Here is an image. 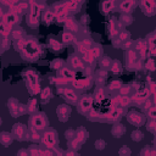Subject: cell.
Returning a JSON list of instances; mask_svg holds the SVG:
<instances>
[{"instance_id":"obj_1","label":"cell","mask_w":156,"mask_h":156,"mask_svg":"<svg viewBox=\"0 0 156 156\" xmlns=\"http://www.w3.org/2000/svg\"><path fill=\"white\" fill-rule=\"evenodd\" d=\"M55 134L54 133H46L45 135H44V141H45V144L48 146H53L54 143H55Z\"/></svg>"},{"instance_id":"obj_2","label":"cell","mask_w":156,"mask_h":156,"mask_svg":"<svg viewBox=\"0 0 156 156\" xmlns=\"http://www.w3.org/2000/svg\"><path fill=\"white\" fill-rule=\"evenodd\" d=\"M33 124H34L35 128H38V129L44 128V124H45L44 118H43V117H39V116H35V117L33 118Z\"/></svg>"},{"instance_id":"obj_3","label":"cell","mask_w":156,"mask_h":156,"mask_svg":"<svg viewBox=\"0 0 156 156\" xmlns=\"http://www.w3.org/2000/svg\"><path fill=\"white\" fill-rule=\"evenodd\" d=\"M57 115L60 117H67L70 115V107H67V106L65 105H61L57 107Z\"/></svg>"},{"instance_id":"obj_4","label":"cell","mask_w":156,"mask_h":156,"mask_svg":"<svg viewBox=\"0 0 156 156\" xmlns=\"http://www.w3.org/2000/svg\"><path fill=\"white\" fill-rule=\"evenodd\" d=\"M1 143L4 144V145H9L10 143H11V137H10V134H8V133H3L1 134Z\"/></svg>"},{"instance_id":"obj_5","label":"cell","mask_w":156,"mask_h":156,"mask_svg":"<svg viewBox=\"0 0 156 156\" xmlns=\"http://www.w3.org/2000/svg\"><path fill=\"white\" fill-rule=\"evenodd\" d=\"M13 133L16 134V135H22L23 133V126L22 124H16L13 127Z\"/></svg>"},{"instance_id":"obj_6","label":"cell","mask_w":156,"mask_h":156,"mask_svg":"<svg viewBox=\"0 0 156 156\" xmlns=\"http://www.w3.org/2000/svg\"><path fill=\"white\" fill-rule=\"evenodd\" d=\"M82 107L83 109H89L90 107V104H91V101H90V99H88V98H84L83 100H82Z\"/></svg>"},{"instance_id":"obj_7","label":"cell","mask_w":156,"mask_h":156,"mask_svg":"<svg viewBox=\"0 0 156 156\" xmlns=\"http://www.w3.org/2000/svg\"><path fill=\"white\" fill-rule=\"evenodd\" d=\"M132 138H133V140H140L141 138H143V134H141L139 131H138V132H133Z\"/></svg>"},{"instance_id":"obj_8","label":"cell","mask_w":156,"mask_h":156,"mask_svg":"<svg viewBox=\"0 0 156 156\" xmlns=\"http://www.w3.org/2000/svg\"><path fill=\"white\" fill-rule=\"evenodd\" d=\"M65 93H66V95H67V99L70 98L71 101H76V95L72 93V90H66Z\"/></svg>"},{"instance_id":"obj_9","label":"cell","mask_w":156,"mask_h":156,"mask_svg":"<svg viewBox=\"0 0 156 156\" xmlns=\"http://www.w3.org/2000/svg\"><path fill=\"white\" fill-rule=\"evenodd\" d=\"M6 18H8V22H9V25H10V23H13V22H16V16L13 15V13H9V15H8V17H6Z\"/></svg>"},{"instance_id":"obj_10","label":"cell","mask_w":156,"mask_h":156,"mask_svg":"<svg viewBox=\"0 0 156 156\" xmlns=\"http://www.w3.org/2000/svg\"><path fill=\"white\" fill-rule=\"evenodd\" d=\"M95 146H96V149H104V146H105V141H104V140H96Z\"/></svg>"},{"instance_id":"obj_11","label":"cell","mask_w":156,"mask_h":156,"mask_svg":"<svg viewBox=\"0 0 156 156\" xmlns=\"http://www.w3.org/2000/svg\"><path fill=\"white\" fill-rule=\"evenodd\" d=\"M132 4H133L132 1H127V3H123L121 6H122V9H123L124 11H127V10H128V9L131 8V6H132Z\"/></svg>"},{"instance_id":"obj_12","label":"cell","mask_w":156,"mask_h":156,"mask_svg":"<svg viewBox=\"0 0 156 156\" xmlns=\"http://www.w3.org/2000/svg\"><path fill=\"white\" fill-rule=\"evenodd\" d=\"M72 63H73V66H74V67H82V63H81L79 59H77V57L72 59Z\"/></svg>"},{"instance_id":"obj_13","label":"cell","mask_w":156,"mask_h":156,"mask_svg":"<svg viewBox=\"0 0 156 156\" xmlns=\"http://www.w3.org/2000/svg\"><path fill=\"white\" fill-rule=\"evenodd\" d=\"M72 34H70V33H65L63 34V41H71L72 40Z\"/></svg>"},{"instance_id":"obj_14","label":"cell","mask_w":156,"mask_h":156,"mask_svg":"<svg viewBox=\"0 0 156 156\" xmlns=\"http://www.w3.org/2000/svg\"><path fill=\"white\" fill-rule=\"evenodd\" d=\"M27 22H28V25H32V26H35V25H37V23H38V21H37V20H35V18H33V17H29V16H28V21H27Z\"/></svg>"},{"instance_id":"obj_15","label":"cell","mask_w":156,"mask_h":156,"mask_svg":"<svg viewBox=\"0 0 156 156\" xmlns=\"http://www.w3.org/2000/svg\"><path fill=\"white\" fill-rule=\"evenodd\" d=\"M112 5H113V4H112L111 1H109V3H104V10H105V11H109V10L112 8Z\"/></svg>"},{"instance_id":"obj_16","label":"cell","mask_w":156,"mask_h":156,"mask_svg":"<svg viewBox=\"0 0 156 156\" xmlns=\"http://www.w3.org/2000/svg\"><path fill=\"white\" fill-rule=\"evenodd\" d=\"M123 154L126 155V156H129V154H131V151L128 150V149H127V148H123L122 149V150L121 151H119V155H121V156H123Z\"/></svg>"},{"instance_id":"obj_17","label":"cell","mask_w":156,"mask_h":156,"mask_svg":"<svg viewBox=\"0 0 156 156\" xmlns=\"http://www.w3.org/2000/svg\"><path fill=\"white\" fill-rule=\"evenodd\" d=\"M119 67H121L119 62H115V63H113V68H112V71H113V72H119Z\"/></svg>"},{"instance_id":"obj_18","label":"cell","mask_w":156,"mask_h":156,"mask_svg":"<svg viewBox=\"0 0 156 156\" xmlns=\"http://www.w3.org/2000/svg\"><path fill=\"white\" fill-rule=\"evenodd\" d=\"M109 63H110V59H109V57H104V60L101 61V65H103L104 67H106V66L109 65Z\"/></svg>"},{"instance_id":"obj_19","label":"cell","mask_w":156,"mask_h":156,"mask_svg":"<svg viewBox=\"0 0 156 156\" xmlns=\"http://www.w3.org/2000/svg\"><path fill=\"white\" fill-rule=\"evenodd\" d=\"M84 59H86L87 61H89V62H91V61H93V59H94V56L89 53V54H87L86 56H84Z\"/></svg>"},{"instance_id":"obj_20","label":"cell","mask_w":156,"mask_h":156,"mask_svg":"<svg viewBox=\"0 0 156 156\" xmlns=\"http://www.w3.org/2000/svg\"><path fill=\"white\" fill-rule=\"evenodd\" d=\"M123 131H124L123 128H115V129H113V134L117 132V137H118V135H121V134L123 133Z\"/></svg>"},{"instance_id":"obj_21","label":"cell","mask_w":156,"mask_h":156,"mask_svg":"<svg viewBox=\"0 0 156 156\" xmlns=\"http://www.w3.org/2000/svg\"><path fill=\"white\" fill-rule=\"evenodd\" d=\"M63 73H65L67 77H70V78H72L73 77V73L71 72V71H67V70H63Z\"/></svg>"},{"instance_id":"obj_22","label":"cell","mask_w":156,"mask_h":156,"mask_svg":"<svg viewBox=\"0 0 156 156\" xmlns=\"http://www.w3.org/2000/svg\"><path fill=\"white\" fill-rule=\"evenodd\" d=\"M150 116L151 117H156V107H152L150 110Z\"/></svg>"},{"instance_id":"obj_23","label":"cell","mask_w":156,"mask_h":156,"mask_svg":"<svg viewBox=\"0 0 156 156\" xmlns=\"http://www.w3.org/2000/svg\"><path fill=\"white\" fill-rule=\"evenodd\" d=\"M110 87H111V88H112V89H115V88H116V87H117V88H118V87H119V82H113V83H112V84H111V86H110Z\"/></svg>"},{"instance_id":"obj_24","label":"cell","mask_w":156,"mask_h":156,"mask_svg":"<svg viewBox=\"0 0 156 156\" xmlns=\"http://www.w3.org/2000/svg\"><path fill=\"white\" fill-rule=\"evenodd\" d=\"M51 18H53V15H51V13H49V12H46L45 13V20L46 21H50Z\"/></svg>"},{"instance_id":"obj_25","label":"cell","mask_w":156,"mask_h":156,"mask_svg":"<svg viewBox=\"0 0 156 156\" xmlns=\"http://www.w3.org/2000/svg\"><path fill=\"white\" fill-rule=\"evenodd\" d=\"M129 103V99L128 98H122V104L126 105V104H128Z\"/></svg>"},{"instance_id":"obj_26","label":"cell","mask_w":156,"mask_h":156,"mask_svg":"<svg viewBox=\"0 0 156 156\" xmlns=\"http://www.w3.org/2000/svg\"><path fill=\"white\" fill-rule=\"evenodd\" d=\"M55 66H59V67H60V66H61V61H57V60H56V61L53 63V67H55Z\"/></svg>"},{"instance_id":"obj_27","label":"cell","mask_w":156,"mask_h":156,"mask_svg":"<svg viewBox=\"0 0 156 156\" xmlns=\"http://www.w3.org/2000/svg\"><path fill=\"white\" fill-rule=\"evenodd\" d=\"M18 156H27V155H26V151H23V150L20 151V152H18Z\"/></svg>"},{"instance_id":"obj_28","label":"cell","mask_w":156,"mask_h":156,"mask_svg":"<svg viewBox=\"0 0 156 156\" xmlns=\"http://www.w3.org/2000/svg\"><path fill=\"white\" fill-rule=\"evenodd\" d=\"M128 90H129V89H128V88H127V89H126V88H123V89H122V90H121V91H122V93H123V94H124V93H128Z\"/></svg>"}]
</instances>
